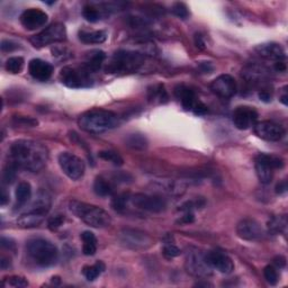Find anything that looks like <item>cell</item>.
<instances>
[{
	"instance_id": "f5cc1de1",
	"label": "cell",
	"mask_w": 288,
	"mask_h": 288,
	"mask_svg": "<svg viewBox=\"0 0 288 288\" xmlns=\"http://www.w3.org/2000/svg\"><path fill=\"white\" fill-rule=\"evenodd\" d=\"M8 202H9V195L7 194L6 189L3 188L2 189V196H0V204H2L4 206V205H6Z\"/></svg>"
},
{
	"instance_id": "2e32d148",
	"label": "cell",
	"mask_w": 288,
	"mask_h": 288,
	"mask_svg": "<svg viewBox=\"0 0 288 288\" xmlns=\"http://www.w3.org/2000/svg\"><path fill=\"white\" fill-rule=\"evenodd\" d=\"M211 90L221 98L228 99L236 95L237 82L230 75H221L212 81Z\"/></svg>"
},
{
	"instance_id": "8fae6325",
	"label": "cell",
	"mask_w": 288,
	"mask_h": 288,
	"mask_svg": "<svg viewBox=\"0 0 288 288\" xmlns=\"http://www.w3.org/2000/svg\"><path fill=\"white\" fill-rule=\"evenodd\" d=\"M130 202L136 208L150 213H161L167 208V202L160 195L135 194L130 197Z\"/></svg>"
},
{
	"instance_id": "d590c367",
	"label": "cell",
	"mask_w": 288,
	"mask_h": 288,
	"mask_svg": "<svg viewBox=\"0 0 288 288\" xmlns=\"http://www.w3.org/2000/svg\"><path fill=\"white\" fill-rule=\"evenodd\" d=\"M82 15H84V17L87 19L88 22H90V23L98 22L101 17L98 8H96L94 6H90V5H88V6L84 7Z\"/></svg>"
},
{
	"instance_id": "484cf974",
	"label": "cell",
	"mask_w": 288,
	"mask_h": 288,
	"mask_svg": "<svg viewBox=\"0 0 288 288\" xmlns=\"http://www.w3.org/2000/svg\"><path fill=\"white\" fill-rule=\"evenodd\" d=\"M267 75L268 72L265 68L258 65L247 66L245 69L242 70L243 78L250 82H261L266 79Z\"/></svg>"
},
{
	"instance_id": "ffe728a7",
	"label": "cell",
	"mask_w": 288,
	"mask_h": 288,
	"mask_svg": "<svg viewBox=\"0 0 288 288\" xmlns=\"http://www.w3.org/2000/svg\"><path fill=\"white\" fill-rule=\"evenodd\" d=\"M257 54L261 56L265 60L274 61V62H279V61H285L286 54L285 50L282 48L280 44L278 43H263L258 45L256 47Z\"/></svg>"
},
{
	"instance_id": "b9f144b4",
	"label": "cell",
	"mask_w": 288,
	"mask_h": 288,
	"mask_svg": "<svg viewBox=\"0 0 288 288\" xmlns=\"http://www.w3.org/2000/svg\"><path fill=\"white\" fill-rule=\"evenodd\" d=\"M163 255L167 258H176L182 255V251L178 247H176L172 243H167L163 247Z\"/></svg>"
},
{
	"instance_id": "8d00e7d4",
	"label": "cell",
	"mask_w": 288,
	"mask_h": 288,
	"mask_svg": "<svg viewBox=\"0 0 288 288\" xmlns=\"http://www.w3.org/2000/svg\"><path fill=\"white\" fill-rule=\"evenodd\" d=\"M263 276H265V279L267 280L268 284L272 286L277 285L278 280H279V275H278L277 269L271 265L265 267V269H263Z\"/></svg>"
},
{
	"instance_id": "db71d44e",
	"label": "cell",
	"mask_w": 288,
	"mask_h": 288,
	"mask_svg": "<svg viewBox=\"0 0 288 288\" xmlns=\"http://www.w3.org/2000/svg\"><path fill=\"white\" fill-rule=\"evenodd\" d=\"M274 263L277 266V267H279V268H284L286 266V259L284 257H276L275 259H274Z\"/></svg>"
},
{
	"instance_id": "f546056e",
	"label": "cell",
	"mask_w": 288,
	"mask_h": 288,
	"mask_svg": "<svg viewBox=\"0 0 288 288\" xmlns=\"http://www.w3.org/2000/svg\"><path fill=\"white\" fill-rule=\"evenodd\" d=\"M287 226V217L285 215L272 216L268 222V232L272 236L285 232Z\"/></svg>"
},
{
	"instance_id": "5b68a950",
	"label": "cell",
	"mask_w": 288,
	"mask_h": 288,
	"mask_svg": "<svg viewBox=\"0 0 288 288\" xmlns=\"http://www.w3.org/2000/svg\"><path fill=\"white\" fill-rule=\"evenodd\" d=\"M143 53L122 50L116 52L106 67L107 73H132L144 65Z\"/></svg>"
},
{
	"instance_id": "4dcf8cb0",
	"label": "cell",
	"mask_w": 288,
	"mask_h": 288,
	"mask_svg": "<svg viewBox=\"0 0 288 288\" xmlns=\"http://www.w3.org/2000/svg\"><path fill=\"white\" fill-rule=\"evenodd\" d=\"M105 263L102 261H97L95 265L92 266H86L82 269V274L86 277L87 280L89 281H94L95 279H97L102 272L105 271Z\"/></svg>"
},
{
	"instance_id": "d4e9b609",
	"label": "cell",
	"mask_w": 288,
	"mask_h": 288,
	"mask_svg": "<svg viewBox=\"0 0 288 288\" xmlns=\"http://www.w3.org/2000/svg\"><path fill=\"white\" fill-rule=\"evenodd\" d=\"M15 196H16V202H15L14 209L15 211H18V209H21L22 207L25 206V205L28 203V201L32 197L31 184L27 183V182L19 183L17 188H16Z\"/></svg>"
},
{
	"instance_id": "ac0fdd59",
	"label": "cell",
	"mask_w": 288,
	"mask_h": 288,
	"mask_svg": "<svg viewBox=\"0 0 288 288\" xmlns=\"http://www.w3.org/2000/svg\"><path fill=\"white\" fill-rule=\"evenodd\" d=\"M48 16L45 12L38 8H29L21 15V23L27 31H35L47 23Z\"/></svg>"
},
{
	"instance_id": "ab89813d",
	"label": "cell",
	"mask_w": 288,
	"mask_h": 288,
	"mask_svg": "<svg viewBox=\"0 0 288 288\" xmlns=\"http://www.w3.org/2000/svg\"><path fill=\"white\" fill-rule=\"evenodd\" d=\"M150 99H159L160 102L167 101L168 95H167V91L164 90V87L160 85L158 87L153 88L152 96H150Z\"/></svg>"
},
{
	"instance_id": "bcb514c9",
	"label": "cell",
	"mask_w": 288,
	"mask_h": 288,
	"mask_svg": "<svg viewBox=\"0 0 288 288\" xmlns=\"http://www.w3.org/2000/svg\"><path fill=\"white\" fill-rule=\"evenodd\" d=\"M2 246L3 248H6L9 251H16V243H15L12 239L8 238H2Z\"/></svg>"
},
{
	"instance_id": "6f0895ef",
	"label": "cell",
	"mask_w": 288,
	"mask_h": 288,
	"mask_svg": "<svg viewBox=\"0 0 288 288\" xmlns=\"http://www.w3.org/2000/svg\"><path fill=\"white\" fill-rule=\"evenodd\" d=\"M280 101L284 105H287V94H286V91H285V94L280 97Z\"/></svg>"
},
{
	"instance_id": "f35d334b",
	"label": "cell",
	"mask_w": 288,
	"mask_h": 288,
	"mask_svg": "<svg viewBox=\"0 0 288 288\" xmlns=\"http://www.w3.org/2000/svg\"><path fill=\"white\" fill-rule=\"evenodd\" d=\"M171 11L176 15V16L182 18V19H186L189 16L188 8L184 3H176L172 6Z\"/></svg>"
},
{
	"instance_id": "7402d4cb",
	"label": "cell",
	"mask_w": 288,
	"mask_h": 288,
	"mask_svg": "<svg viewBox=\"0 0 288 288\" xmlns=\"http://www.w3.org/2000/svg\"><path fill=\"white\" fill-rule=\"evenodd\" d=\"M47 212L41 211V209L31 208L27 213L22 214L17 219V225L22 228H33L40 225L45 219Z\"/></svg>"
},
{
	"instance_id": "3957f363",
	"label": "cell",
	"mask_w": 288,
	"mask_h": 288,
	"mask_svg": "<svg viewBox=\"0 0 288 288\" xmlns=\"http://www.w3.org/2000/svg\"><path fill=\"white\" fill-rule=\"evenodd\" d=\"M26 253L36 266L48 268L55 265L59 250L51 241L44 238H32L26 242Z\"/></svg>"
},
{
	"instance_id": "83f0119b",
	"label": "cell",
	"mask_w": 288,
	"mask_h": 288,
	"mask_svg": "<svg viewBox=\"0 0 288 288\" xmlns=\"http://www.w3.org/2000/svg\"><path fill=\"white\" fill-rule=\"evenodd\" d=\"M81 240L84 242L82 252L85 256H94L97 251V239L95 234L90 231H85L81 233Z\"/></svg>"
},
{
	"instance_id": "836d02e7",
	"label": "cell",
	"mask_w": 288,
	"mask_h": 288,
	"mask_svg": "<svg viewBox=\"0 0 288 288\" xmlns=\"http://www.w3.org/2000/svg\"><path fill=\"white\" fill-rule=\"evenodd\" d=\"M98 155L102 160L108 161V162H111L115 165H123L124 163L123 158L117 152H114V151H100Z\"/></svg>"
},
{
	"instance_id": "277c9868",
	"label": "cell",
	"mask_w": 288,
	"mask_h": 288,
	"mask_svg": "<svg viewBox=\"0 0 288 288\" xmlns=\"http://www.w3.org/2000/svg\"><path fill=\"white\" fill-rule=\"evenodd\" d=\"M69 209L78 218H80L82 222L91 227L104 228L109 226L111 223L109 214L96 205L73 199L69 203Z\"/></svg>"
},
{
	"instance_id": "9c48e42d",
	"label": "cell",
	"mask_w": 288,
	"mask_h": 288,
	"mask_svg": "<svg viewBox=\"0 0 288 288\" xmlns=\"http://www.w3.org/2000/svg\"><path fill=\"white\" fill-rule=\"evenodd\" d=\"M90 73L87 72L84 68L77 69L72 67L62 68L59 75V79L63 85L72 89H80V88H86L91 86Z\"/></svg>"
},
{
	"instance_id": "8992f818",
	"label": "cell",
	"mask_w": 288,
	"mask_h": 288,
	"mask_svg": "<svg viewBox=\"0 0 288 288\" xmlns=\"http://www.w3.org/2000/svg\"><path fill=\"white\" fill-rule=\"evenodd\" d=\"M185 268L188 274L196 278H207L212 275L213 268L207 260L206 252L197 248H189L185 258Z\"/></svg>"
},
{
	"instance_id": "7a4b0ae2",
	"label": "cell",
	"mask_w": 288,
	"mask_h": 288,
	"mask_svg": "<svg viewBox=\"0 0 288 288\" xmlns=\"http://www.w3.org/2000/svg\"><path fill=\"white\" fill-rule=\"evenodd\" d=\"M78 124L88 133L99 134L117 128L120 125V117L111 110L95 108L81 114Z\"/></svg>"
},
{
	"instance_id": "7dc6e473",
	"label": "cell",
	"mask_w": 288,
	"mask_h": 288,
	"mask_svg": "<svg viewBox=\"0 0 288 288\" xmlns=\"http://www.w3.org/2000/svg\"><path fill=\"white\" fill-rule=\"evenodd\" d=\"M193 111L196 115H199V116H202V115H205L207 113V107L205 106L202 101H197L196 102V105L194 106V108H193Z\"/></svg>"
},
{
	"instance_id": "4316f807",
	"label": "cell",
	"mask_w": 288,
	"mask_h": 288,
	"mask_svg": "<svg viewBox=\"0 0 288 288\" xmlns=\"http://www.w3.org/2000/svg\"><path fill=\"white\" fill-rule=\"evenodd\" d=\"M79 40L85 44H101L107 40L105 31H80Z\"/></svg>"
},
{
	"instance_id": "30bf717a",
	"label": "cell",
	"mask_w": 288,
	"mask_h": 288,
	"mask_svg": "<svg viewBox=\"0 0 288 288\" xmlns=\"http://www.w3.org/2000/svg\"><path fill=\"white\" fill-rule=\"evenodd\" d=\"M59 164L63 174L72 180H79L84 177L86 171L85 162L77 155L70 152H62L57 158Z\"/></svg>"
},
{
	"instance_id": "6da1fadb",
	"label": "cell",
	"mask_w": 288,
	"mask_h": 288,
	"mask_svg": "<svg viewBox=\"0 0 288 288\" xmlns=\"http://www.w3.org/2000/svg\"><path fill=\"white\" fill-rule=\"evenodd\" d=\"M9 158L18 169L38 172L48 161V150L44 144L33 140H18L9 149Z\"/></svg>"
},
{
	"instance_id": "9f6ffc18",
	"label": "cell",
	"mask_w": 288,
	"mask_h": 288,
	"mask_svg": "<svg viewBox=\"0 0 288 288\" xmlns=\"http://www.w3.org/2000/svg\"><path fill=\"white\" fill-rule=\"evenodd\" d=\"M0 266H2V269H7V268L11 266V259L6 257H3L2 260H0Z\"/></svg>"
},
{
	"instance_id": "52a82bcc",
	"label": "cell",
	"mask_w": 288,
	"mask_h": 288,
	"mask_svg": "<svg viewBox=\"0 0 288 288\" xmlns=\"http://www.w3.org/2000/svg\"><path fill=\"white\" fill-rule=\"evenodd\" d=\"M282 167H284V160L277 155L260 153L256 157V174L261 184H270L274 177V170L281 169Z\"/></svg>"
},
{
	"instance_id": "7c38bea8",
	"label": "cell",
	"mask_w": 288,
	"mask_h": 288,
	"mask_svg": "<svg viewBox=\"0 0 288 288\" xmlns=\"http://www.w3.org/2000/svg\"><path fill=\"white\" fill-rule=\"evenodd\" d=\"M151 192L167 196H182L187 190V184L176 179H157L150 184Z\"/></svg>"
},
{
	"instance_id": "74e56055",
	"label": "cell",
	"mask_w": 288,
	"mask_h": 288,
	"mask_svg": "<svg viewBox=\"0 0 288 288\" xmlns=\"http://www.w3.org/2000/svg\"><path fill=\"white\" fill-rule=\"evenodd\" d=\"M130 201V196L126 194L117 195L111 201V207H113L116 212H123L126 208V204Z\"/></svg>"
},
{
	"instance_id": "44dd1931",
	"label": "cell",
	"mask_w": 288,
	"mask_h": 288,
	"mask_svg": "<svg viewBox=\"0 0 288 288\" xmlns=\"http://www.w3.org/2000/svg\"><path fill=\"white\" fill-rule=\"evenodd\" d=\"M28 72L34 79L38 81H46L51 78L53 67L46 61L41 59H33L28 63Z\"/></svg>"
},
{
	"instance_id": "f1b7e54d",
	"label": "cell",
	"mask_w": 288,
	"mask_h": 288,
	"mask_svg": "<svg viewBox=\"0 0 288 288\" xmlns=\"http://www.w3.org/2000/svg\"><path fill=\"white\" fill-rule=\"evenodd\" d=\"M94 192L100 197H107L114 193V187L111 186V184L107 179L97 177L94 183Z\"/></svg>"
},
{
	"instance_id": "9a60e30c",
	"label": "cell",
	"mask_w": 288,
	"mask_h": 288,
	"mask_svg": "<svg viewBox=\"0 0 288 288\" xmlns=\"http://www.w3.org/2000/svg\"><path fill=\"white\" fill-rule=\"evenodd\" d=\"M237 234L243 240L256 241L263 238V228L255 218L247 217L241 219L237 225Z\"/></svg>"
},
{
	"instance_id": "681fc988",
	"label": "cell",
	"mask_w": 288,
	"mask_h": 288,
	"mask_svg": "<svg viewBox=\"0 0 288 288\" xmlns=\"http://www.w3.org/2000/svg\"><path fill=\"white\" fill-rule=\"evenodd\" d=\"M195 44H196V46L199 48V50H204L205 41L202 34H196V35H195Z\"/></svg>"
},
{
	"instance_id": "f907efd6",
	"label": "cell",
	"mask_w": 288,
	"mask_h": 288,
	"mask_svg": "<svg viewBox=\"0 0 288 288\" xmlns=\"http://www.w3.org/2000/svg\"><path fill=\"white\" fill-rule=\"evenodd\" d=\"M259 98H260L262 101L269 102V101H271L272 95L270 94V91H268V90H261V91L259 92Z\"/></svg>"
},
{
	"instance_id": "f6af8a7d",
	"label": "cell",
	"mask_w": 288,
	"mask_h": 288,
	"mask_svg": "<svg viewBox=\"0 0 288 288\" xmlns=\"http://www.w3.org/2000/svg\"><path fill=\"white\" fill-rule=\"evenodd\" d=\"M18 45L16 43H14L13 41L9 40H4L2 42V51L3 52H12L14 50H16Z\"/></svg>"
},
{
	"instance_id": "d6986e66",
	"label": "cell",
	"mask_w": 288,
	"mask_h": 288,
	"mask_svg": "<svg viewBox=\"0 0 288 288\" xmlns=\"http://www.w3.org/2000/svg\"><path fill=\"white\" fill-rule=\"evenodd\" d=\"M206 257L207 260L211 265L212 268L216 269L217 271L222 272V274L228 275L233 272L234 270V262L232 261V259L225 253L222 251H209L206 252Z\"/></svg>"
},
{
	"instance_id": "ba28073f",
	"label": "cell",
	"mask_w": 288,
	"mask_h": 288,
	"mask_svg": "<svg viewBox=\"0 0 288 288\" xmlns=\"http://www.w3.org/2000/svg\"><path fill=\"white\" fill-rule=\"evenodd\" d=\"M67 38V28L61 23H54L43 29L42 32L35 34L31 38L29 42L32 43L34 47H44L54 43H60L66 41Z\"/></svg>"
},
{
	"instance_id": "ee69618b",
	"label": "cell",
	"mask_w": 288,
	"mask_h": 288,
	"mask_svg": "<svg viewBox=\"0 0 288 288\" xmlns=\"http://www.w3.org/2000/svg\"><path fill=\"white\" fill-rule=\"evenodd\" d=\"M53 56H55L56 59H60V60H67L68 57L71 56V52L68 51L67 48L62 47H54L52 48Z\"/></svg>"
},
{
	"instance_id": "1f68e13d",
	"label": "cell",
	"mask_w": 288,
	"mask_h": 288,
	"mask_svg": "<svg viewBox=\"0 0 288 288\" xmlns=\"http://www.w3.org/2000/svg\"><path fill=\"white\" fill-rule=\"evenodd\" d=\"M125 143L126 145L130 146L131 149L138 150V151H142L148 148V140H146L144 135L138 134V133L130 134L128 138H126Z\"/></svg>"
},
{
	"instance_id": "c3c4849f",
	"label": "cell",
	"mask_w": 288,
	"mask_h": 288,
	"mask_svg": "<svg viewBox=\"0 0 288 288\" xmlns=\"http://www.w3.org/2000/svg\"><path fill=\"white\" fill-rule=\"evenodd\" d=\"M194 219H195V216H194L193 212H185L184 216H182V218L179 219V222L188 224V223H193Z\"/></svg>"
},
{
	"instance_id": "816d5d0a",
	"label": "cell",
	"mask_w": 288,
	"mask_h": 288,
	"mask_svg": "<svg viewBox=\"0 0 288 288\" xmlns=\"http://www.w3.org/2000/svg\"><path fill=\"white\" fill-rule=\"evenodd\" d=\"M286 190H287V183H286V180H282V182H280L279 184H277V186H276V193L277 194H284L286 193Z\"/></svg>"
},
{
	"instance_id": "5bb4252c",
	"label": "cell",
	"mask_w": 288,
	"mask_h": 288,
	"mask_svg": "<svg viewBox=\"0 0 288 288\" xmlns=\"http://www.w3.org/2000/svg\"><path fill=\"white\" fill-rule=\"evenodd\" d=\"M120 241L122 245L133 250H143L152 245V240L148 234L138 230H130V228H126L120 233Z\"/></svg>"
},
{
	"instance_id": "e575fe53",
	"label": "cell",
	"mask_w": 288,
	"mask_h": 288,
	"mask_svg": "<svg viewBox=\"0 0 288 288\" xmlns=\"http://www.w3.org/2000/svg\"><path fill=\"white\" fill-rule=\"evenodd\" d=\"M17 167L13 162H8V164L5 167L4 172H3V180L5 184L11 185L15 182L17 175Z\"/></svg>"
},
{
	"instance_id": "60d3db41",
	"label": "cell",
	"mask_w": 288,
	"mask_h": 288,
	"mask_svg": "<svg viewBox=\"0 0 288 288\" xmlns=\"http://www.w3.org/2000/svg\"><path fill=\"white\" fill-rule=\"evenodd\" d=\"M63 222H65V215L57 214V215H54V216L48 218L47 226H48V228H50V230L55 231L62 225Z\"/></svg>"
},
{
	"instance_id": "603a6c76",
	"label": "cell",
	"mask_w": 288,
	"mask_h": 288,
	"mask_svg": "<svg viewBox=\"0 0 288 288\" xmlns=\"http://www.w3.org/2000/svg\"><path fill=\"white\" fill-rule=\"evenodd\" d=\"M175 94L176 97L180 100V102H182V106L185 110H193L194 106L196 105V102L198 101L196 96H195V92L188 87H177L176 88Z\"/></svg>"
},
{
	"instance_id": "e0dca14e",
	"label": "cell",
	"mask_w": 288,
	"mask_h": 288,
	"mask_svg": "<svg viewBox=\"0 0 288 288\" xmlns=\"http://www.w3.org/2000/svg\"><path fill=\"white\" fill-rule=\"evenodd\" d=\"M258 113L253 107L239 106L233 111V123L238 130L246 131L257 123Z\"/></svg>"
},
{
	"instance_id": "4fadbf2b",
	"label": "cell",
	"mask_w": 288,
	"mask_h": 288,
	"mask_svg": "<svg viewBox=\"0 0 288 288\" xmlns=\"http://www.w3.org/2000/svg\"><path fill=\"white\" fill-rule=\"evenodd\" d=\"M255 134L265 141L269 142H278L284 139L286 134L285 129L280 124H277L271 121H261L252 126Z\"/></svg>"
},
{
	"instance_id": "d6a6232c",
	"label": "cell",
	"mask_w": 288,
	"mask_h": 288,
	"mask_svg": "<svg viewBox=\"0 0 288 288\" xmlns=\"http://www.w3.org/2000/svg\"><path fill=\"white\" fill-rule=\"evenodd\" d=\"M24 59L22 56H12L6 61V70L13 75H17L24 68Z\"/></svg>"
},
{
	"instance_id": "11a10c76",
	"label": "cell",
	"mask_w": 288,
	"mask_h": 288,
	"mask_svg": "<svg viewBox=\"0 0 288 288\" xmlns=\"http://www.w3.org/2000/svg\"><path fill=\"white\" fill-rule=\"evenodd\" d=\"M275 69L278 72H284L286 71V63L285 61H279V62H275Z\"/></svg>"
},
{
	"instance_id": "7bdbcfd3",
	"label": "cell",
	"mask_w": 288,
	"mask_h": 288,
	"mask_svg": "<svg viewBox=\"0 0 288 288\" xmlns=\"http://www.w3.org/2000/svg\"><path fill=\"white\" fill-rule=\"evenodd\" d=\"M7 279H8V285H11L13 287L22 288V287L28 286L27 279H25V278L21 277V276H12V277L7 278Z\"/></svg>"
},
{
	"instance_id": "cb8c5ba5",
	"label": "cell",
	"mask_w": 288,
	"mask_h": 288,
	"mask_svg": "<svg viewBox=\"0 0 288 288\" xmlns=\"http://www.w3.org/2000/svg\"><path fill=\"white\" fill-rule=\"evenodd\" d=\"M106 59L105 52H102L100 50H94L89 53H87L86 55V61L84 63L82 68L87 72H96L100 69V67L102 66Z\"/></svg>"
}]
</instances>
